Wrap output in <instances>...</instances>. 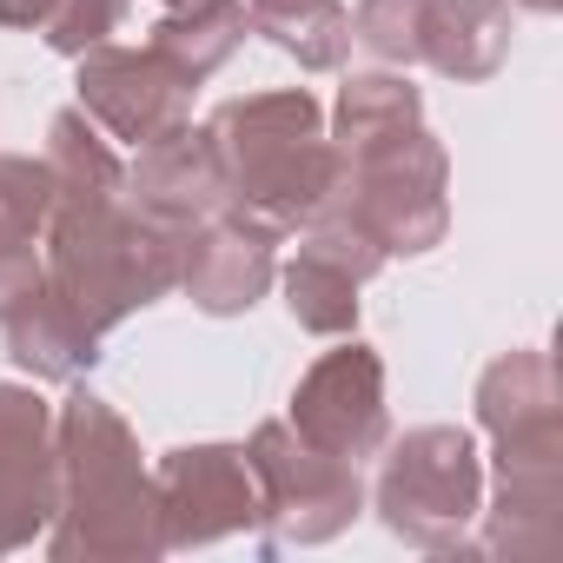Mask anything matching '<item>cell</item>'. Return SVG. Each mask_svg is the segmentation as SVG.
I'll use <instances>...</instances> for the list:
<instances>
[{
    "label": "cell",
    "mask_w": 563,
    "mask_h": 563,
    "mask_svg": "<svg viewBox=\"0 0 563 563\" xmlns=\"http://www.w3.org/2000/svg\"><path fill=\"white\" fill-rule=\"evenodd\" d=\"M54 523L47 556L60 563H153L166 556L159 523V484L146 471V451L133 424L113 411V398L74 385L54 405Z\"/></svg>",
    "instance_id": "1"
},
{
    "label": "cell",
    "mask_w": 563,
    "mask_h": 563,
    "mask_svg": "<svg viewBox=\"0 0 563 563\" xmlns=\"http://www.w3.org/2000/svg\"><path fill=\"white\" fill-rule=\"evenodd\" d=\"M199 133L212 140L232 219L258 225L265 239H292L312 225V212L332 192L339 146L325 133V107L306 87H272V93L225 100L206 113Z\"/></svg>",
    "instance_id": "2"
},
{
    "label": "cell",
    "mask_w": 563,
    "mask_h": 563,
    "mask_svg": "<svg viewBox=\"0 0 563 563\" xmlns=\"http://www.w3.org/2000/svg\"><path fill=\"white\" fill-rule=\"evenodd\" d=\"M179 252H186V239L140 219L126 206V192H113V199H54L47 232H41L47 278L100 332H113L133 312L179 292Z\"/></svg>",
    "instance_id": "3"
},
{
    "label": "cell",
    "mask_w": 563,
    "mask_h": 563,
    "mask_svg": "<svg viewBox=\"0 0 563 563\" xmlns=\"http://www.w3.org/2000/svg\"><path fill=\"white\" fill-rule=\"evenodd\" d=\"M319 212H339V219L365 225L385 245V258L438 252L444 232H451V159H444V140L418 120L405 133L339 146V173H332V192H325Z\"/></svg>",
    "instance_id": "4"
},
{
    "label": "cell",
    "mask_w": 563,
    "mask_h": 563,
    "mask_svg": "<svg viewBox=\"0 0 563 563\" xmlns=\"http://www.w3.org/2000/svg\"><path fill=\"white\" fill-rule=\"evenodd\" d=\"M378 523L411 550H471L484 510V457L464 424H411L378 444Z\"/></svg>",
    "instance_id": "5"
},
{
    "label": "cell",
    "mask_w": 563,
    "mask_h": 563,
    "mask_svg": "<svg viewBox=\"0 0 563 563\" xmlns=\"http://www.w3.org/2000/svg\"><path fill=\"white\" fill-rule=\"evenodd\" d=\"M245 464H252V484H258V530L265 543L278 550H312V543H332L358 523L365 510V477L358 464L306 444L286 418H265L252 438H245Z\"/></svg>",
    "instance_id": "6"
},
{
    "label": "cell",
    "mask_w": 563,
    "mask_h": 563,
    "mask_svg": "<svg viewBox=\"0 0 563 563\" xmlns=\"http://www.w3.org/2000/svg\"><path fill=\"white\" fill-rule=\"evenodd\" d=\"M286 424H292L306 444H319V451H332V457H345V464L378 457V444L391 438L385 358H378L358 332H345V345L319 352V358L306 365V378L292 385Z\"/></svg>",
    "instance_id": "7"
},
{
    "label": "cell",
    "mask_w": 563,
    "mask_h": 563,
    "mask_svg": "<svg viewBox=\"0 0 563 563\" xmlns=\"http://www.w3.org/2000/svg\"><path fill=\"white\" fill-rule=\"evenodd\" d=\"M80 74H74V107L107 133V140H120V146H159V140H173V133H186L192 126V87L153 54V47H120V41H107V47H93V54H80L74 60Z\"/></svg>",
    "instance_id": "8"
},
{
    "label": "cell",
    "mask_w": 563,
    "mask_h": 563,
    "mask_svg": "<svg viewBox=\"0 0 563 563\" xmlns=\"http://www.w3.org/2000/svg\"><path fill=\"white\" fill-rule=\"evenodd\" d=\"M159 484V523L166 550H212L239 530H258V484L245 464V444H179L153 464Z\"/></svg>",
    "instance_id": "9"
},
{
    "label": "cell",
    "mask_w": 563,
    "mask_h": 563,
    "mask_svg": "<svg viewBox=\"0 0 563 563\" xmlns=\"http://www.w3.org/2000/svg\"><path fill=\"white\" fill-rule=\"evenodd\" d=\"M54 484V405L41 398V385L0 378V556L47 537Z\"/></svg>",
    "instance_id": "10"
},
{
    "label": "cell",
    "mask_w": 563,
    "mask_h": 563,
    "mask_svg": "<svg viewBox=\"0 0 563 563\" xmlns=\"http://www.w3.org/2000/svg\"><path fill=\"white\" fill-rule=\"evenodd\" d=\"M272 278H278V239H265L232 212H212L179 252V292L206 319H245L272 292Z\"/></svg>",
    "instance_id": "11"
},
{
    "label": "cell",
    "mask_w": 563,
    "mask_h": 563,
    "mask_svg": "<svg viewBox=\"0 0 563 563\" xmlns=\"http://www.w3.org/2000/svg\"><path fill=\"white\" fill-rule=\"evenodd\" d=\"M126 206L179 239H192L212 212H225V179H219V159H212V140L199 126L159 140V146H140L133 166H126Z\"/></svg>",
    "instance_id": "12"
},
{
    "label": "cell",
    "mask_w": 563,
    "mask_h": 563,
    "mask_svg": "<svg viewBox=\"0 0 563 563\" xmlns=\"http://www.w3.org/2000/svg\"><path fill=\"white\" fill-rule=\"evenodd\" d=\"M0 332H8V358L34 385H80L100 365V345H107V332L54 286V278L0 319Z\"/></svg>",
    "instance_id": "13"
},
{
    "label": "cell",
    "mask_w": 563,
    "mask_h": 563,
    "mask_svg": "<svg viewBox=\"0 0 563 563\" xmlns=\"http://www.w3.org/2000/svg\"><path fill=\"white\" fill-rule=\"evenodd\" d=\"M510 0H424V34H418V67L477 87L510 60Z\"/></svg>",
    "instance_id": "14"
},
{
    "label": "cell",
    "mask_w": 563,
    "mask_h": 563,
    "mask_svg": "<svg viewBox=\"0 0 563 563\" xmlns=\"http://www.w3.org/2000/svg\"><path fill=\"white\" fill-rule=\"evenodd\" d=\"M477 424L490 438H537V431H563V391H556V365L537 345H517L504 358L484 365L477 378Z\"/></svg>",
    "instance_id": "15"
},
{
    "label": "cell",
    "mask_w": 563,
    "mask_h": 563,
    "mask_svg": "<svg viewBox=\"0 0 563 563\" xmlns=\"http://www.w3.org/2000/svg\"><path fill=\"white\" fill-rule=\"evenodd\" d=\"M252 21H245V0H186V8H166L153 27H146V47L186 80V87H206L239 47H245Z\"/></svg>",
    "instance_id": "16"
},
{
    "label": "cell",
    "mask_w": 563,
    "mask_h": 563,
    "mask_svg": "<svg viewBox=\"0 0 563 563\" xmlns=\"http://www.w3.org/2000/svg\"><path fill=\"white\" fill-rule=\"evenodd\" d=\"M245 21L265 47L299 60L306 74H339L352 60V14L345 0H245Z\"/></svg>",
    "instance_id": "17"
},
{
    "label": "cell",
    "mask_w": 563,
    "mask_h": 563,
    "mask_svg": "<svg viewBox=\"0 0 563 563\" xmlns=\"http://www.w3.org/2000/svg\"><path fill=\"white\" fill-rule=\"evenodd\" d=\"M272 286L286 292V312H292L299 332H312V339H345V332H358V292H365V278H358L345 258H332L325 245L299 239V258L278 265Z\"/></svg>",
    "instance_id": "18"
},
{
    "label": "cell",
    "mask_w": 563,
    "mask_h": 563,
    "mask_svg": "<svg viewBox=\"0 0 563 563\" xmlns=\"http://www.w3.org/2000/svg\"><path fill=\"white\" fill-rule=\"evenodd\" d=\"M41 159L54 173V199H113V192H126V159L113 153V140L80 107H60L47 120Z\"/></svg>",
    "instance_id": "19"
},
{
    "label": "cell",
    "mask_w": 563,
    "mask_h": 563,
    "mask_svg": "<svg viewBox=\"0 0 563 563\" xmlns=\"http://www.w3.org/2000/svg\"><path fill=\"white\" fill-rule=\"evenodd\" d=\"M424 120V93L398 74V67H372V74H352L339 87V107H332V146H358V140H385V133H405Z\"/></svg>",
    "instance_id": "20"
},
{
    "label": "cell",
    "mask_w": 563,
    "mask_h": 563,
    "mask_svg": "<svg viewBox=\"0 0 563 563\" xmlns=\"http://www.w3.org/2000/svg\"><path fill=\"white\" fill-rule=\"evenodd\" d=\"M54 212V173L34 153H0V252L8 245H41Z\"/></svg>",
    "instance_id": "21"
},
{
    "label": "cell",
    "mask_w": 563,
    "mask_h": 563,
    "mask_svg": "<svg viewBox=\"0 0 563 563\" xmlns=\"http://www.w3.org/2000/svg\"><path fill=\"white\" fill-rule=\"evenodd\" d=\"M352 14V47H365L378 67H418V34H424V0H358Z\"/></svg>",
    "instance_id": "22"
},
{
    "label": "cell",
    "mask_w": 563,
    "mask_h": 563,
    "mask_svg": "<svg viewBox=\"0 0 563 563\" xmlns=\"http://www.w3.org/2000/svg\"><path fill=\"white\" fill-rule=\"evenodd\" d=\"M126 8L133 0H54V14L41 21V41L60 60H80V54H93V47H107L120 34Z\"/></svg>",
    "instance_id": "23"
},
{
    "label": "cell",
    "mask_w": 563,
    "mask_h": 563,
    "mask_svg": "<svg viewBox=\"0 0 563 563\" xmlns=\"http://www.w3.org/2000/svg\"><path fill=\"white\" fill-rule=\"evenodd\" d=\"M41 286H47L41 245H8V252H0V319H8L27 292H41Z\"/></svg>",
    "instance_id": "24"
},
{
    "label": "cell",
    "mask_w": 563,
    "mask_h": 563,
    "mask_svg": "<svg viewBox=\"0 0 563 563\" xmlns=\"http://www.w3.org/2000/svg\"><path fill=\"white\" fill-rule=\"evenodd\" d=\"M47 14H54V0H0V27H14V34H34Z\"/></svg>",
    "instance_id": "25"
},
{
    "label": "cell",
    "mask_w": 563,
    "mask_h": 563,
    "mask_svg": "<svg viewBox=\"0 0 563 563\" xmlns=\"http://www.w3.org/2000/svg\"><path fill=\"white\" fill-rule=\"evenodd\" d=\"M510 8H523V14H556L563 0H510Z\"/></svg>",
    "instance_id": "26"
},
{
    "label": "cell",
    "mask_w": 563,
    "mask_h": 563,
    "mask_svg": "<svg viewBox=\"0 0 563 563\" xmlns=\"http://www.w3.org/2000/svg\"><path fill=\"white\" fill-rule=\"evenodd\" d=\"M166 8H186V0H166Z\"/></svg>",
    "instance_id": "27"
}]
</instances>
